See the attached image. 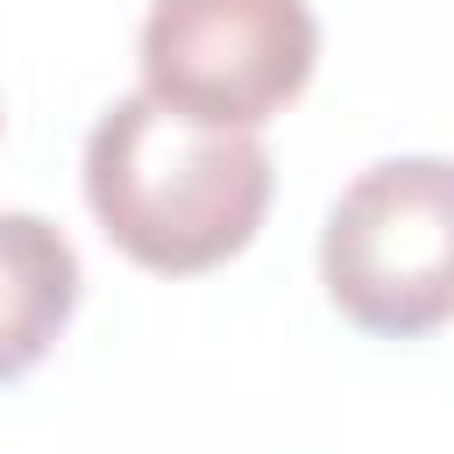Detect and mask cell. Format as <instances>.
<instances>
[{
    "instance_id": "obj_1",
    "label": "cell",
    "mask_w": 454,
    "mask_h": 454,
    "mask_svg": "<svg viewBox=\"0 0 454 454\" xmlns=\"http://www.w3.org/2000/svg\"><path fill=\"white\" fill-rule=\"evenodd\" d=\"M85 206L128 262L199 277L255 241L270 213V149L255 128H206L156 92H128L85 135Z\"/></svg>"
},
{
    "instance_id": "obj_2",
    "label": "cell",
    "mask_w": 454,
    "mask_h": 454,
    "mask_svg": "<svg viewBox=\"0 0 454 454\" xmlns=\"http://www.w3.org/2000/svg\"><path fill=\"white\" fill-rule=\"evenodd\" d=\"M319 284L340 319L419 340L454 319V156H383L340 184L319 227Z\"/></svg>"
},
{
    "instance_id": "obj_3",
    "label": "cell",
    "mask_w": 454,
    "mask_h": 454,
    "mask_svg": "<svg viewBox=\"0 0 454 454\" xmlns=\"http://www.w3.org/2000/svg\"><path fill=\"white\" fill-rule=\"evenodd\" d=\"M312 0H149L142 14V92L206 128H262L312 85Z\"/></svg>"
},
{
    "instance_id": "obj_4",
    "label": "cell",
    "mask_w": 454,
    "mask_h": 454,
    "mask_svg": "<svg viewBox=\"0 0 454 454\" xmlns=\"http://www.w3.org/2000/svg\"><path fill=\"white\" fill-rule=\"evenodd\" d=\"M78 248L43 213H0V383L28 376L78 312Z\"/></svg>"
}]
</instances>
